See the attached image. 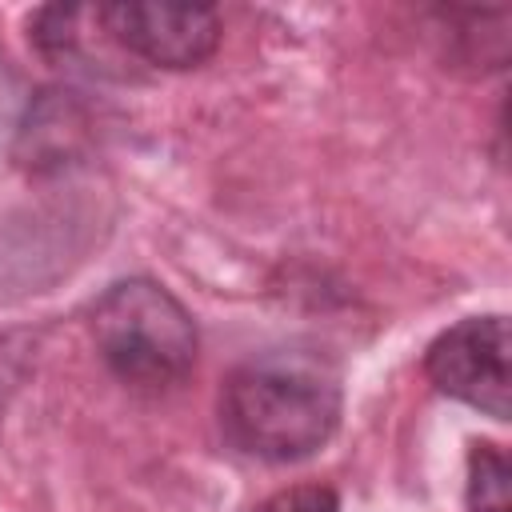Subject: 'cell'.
Masks as SVG:
<instances>
[{"label":"cell","mask_w":512,"mask_h":512,"mask_svg":"<svg viewBox=\"0 0 512 512\" xmlns=\"http://www.w3.org/2000/svg\"><path fill=\"white\" fill-rule=\"evenodd\" d=\"M340 372L316 348H272L244 360L220 392L224 440L268 464L304 460L340 424Z\"/></svg>","instance_id":"obj_1"},{"label":"cell","mask_w":512,"mask_h":512,"mask_svg":"<svg viewBox=\"0 0 512 512\" xmlns=\"http://www.w3.org/2000/svg\"><path fill=\"white\" fill-rule=\"evenodd\" d=\"M252 512H340V500L328 484H296V488L268 496Z\"/></svg>","instance_id":"obj_6"},{"label":"cell","mask_w":512,"mask_h":512,"mask_svg":"<svg viewBox=\"0 0 512 512\" xmlns=\"http://www.w3.org/2000/svg\"><path fill=\"white\" fill-rule=\"evenodd\" d=\"M108 36L156 68H196L220 44V16L208 4H108Z\"/></svg>","instance_id":"obj_4"},{"label":"cell","mask_w":512,"mask_h":512,"mask_svg":"<svg viewBox=\"0 0 512 512\" xmlns=\"http://www.w3.org/2000/svg\"><path fill=\"white\" fill-rule=\"evenodd\" d=\"M104 364L136 388H172L196 364V324L156 280H120L92 304Z\"/></svg>","instance_id":"obj_2"},{"label":"cell","mask_w":512,"mask_h":512,"mask_svg":"<svg viewBox=\"0 0 512 512\" xmlns=\"http://www.w3.org/2000/svg\"><path fill=\"white\" fill-rule=\"evenodd\" d=\"M508 456L496 444H472L468 452V512H512Z\"/></svg>","instance_id":"obj_5"},{"label":"cell","mask_w":512,"mask_h":512,"mask_svg":"<svg viewBox=\"0 0 512 512\" xmlns=\"http://www.w3.org/2000/svg\"><path fill=\"white\" fill-rule=\"evenodd\" d=\"M428 380L492 420H508V324L504 316H468L440 332L424 356Z\"/></svg>","instance_id":"obj_3"}]
</instances>
